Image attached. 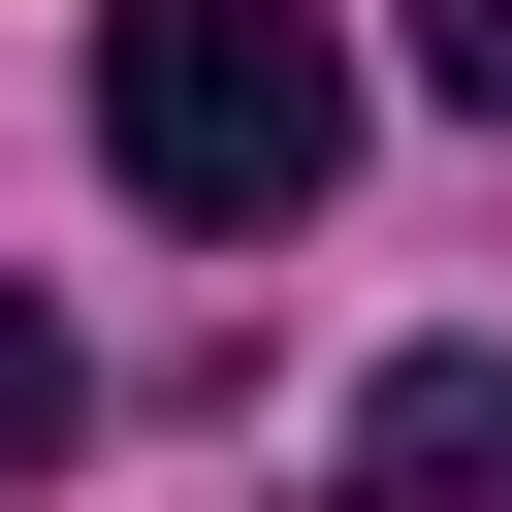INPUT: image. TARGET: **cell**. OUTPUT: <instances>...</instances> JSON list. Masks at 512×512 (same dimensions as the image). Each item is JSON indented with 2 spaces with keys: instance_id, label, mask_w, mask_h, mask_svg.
I'll return each mask as SVG.
<instances>
[{
  "instance_id": "1",
  "label": "cell",
  "mask_w": 512,
  "mask_h": 512,
  "mask_svg": "<svg viewBox=\"0 0 512 512\" xmlns=\"http://www.w3.org/2000/svg\"><path fill=\"white\" fill-rule=\"evenodd\" d=\"M96 160H128L192 256H256V224L352 192V32H320V0H96Z\"/></svg>"
},
{
  "instance_id": "2",
  "label": "cell",
  "mask_w": 512,
  "mask_h": 512,
  "mask_svg": "<svg viewBox=\"0 0 512 512\" xmlns=\"http://www.w3.org/2000/svg\"><path fill=\"white\" fill-rule=\"evenodd\" d=\"M352 512H512V352H384L352 384Z\"/></svg>"
},
{
  "instance_id": "3",
  "label": "cell",
  "mask_w": 512,
  "mask_h": 512,
  "mask_svg": "<svg viewBox=\"0 0 512 512\" xmlns=\"http://www.w3.org/2000/svg\"><path fill=\"white\" fill-rule=\"evenodd\" d=\"M64 416H96V352H64L32 288H0V480H64Z\"/></svg>"
},
{
  "instance_id": "4",
  "label": "cell",
  "mask_w": 512,
  "mask_h": 512,
  "mask_svg": "<svg viewBox=\"0 0 512 512\" xmlns=\"http://www.w3.org/2000/svg\"><path fill=\"white\" fill-rule=\"evenodd\" d=\"M416 96H480V128H512V0H416Z\"/></svg>"
}]
</instances>
